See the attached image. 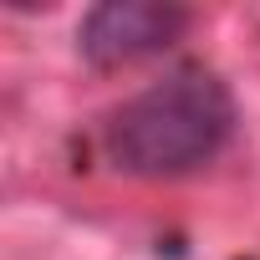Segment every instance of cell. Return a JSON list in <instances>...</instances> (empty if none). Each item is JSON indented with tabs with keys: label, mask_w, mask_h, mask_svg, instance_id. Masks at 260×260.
<instances>
[{
	"label": "cell",
	"mask_w": 260,
	"mask_h": 260,
	"mask_svg": "<svg viewBox=\"0 0 260 260\" xmlns=\"http://www.w3.org/2000/svg\"><path fill=\"white\" fill-rule=\"evenodd\" d=\"M230 127H235V102L224 82L204 67H184L133 92L122 107H112L102 143L122 174L179 179L224 148Z\"/></svg>",
	"instance_id": "obj_1"
},
{
	"label": "cell",
	"mask_w": 260,
	"mask_h": 260,
	"mask_svg": "<svg viewBox=\"0 0 260 260\" xmlns=\"http://www.w3.org/2000/svg\"><path fill=\"white\" fill-rule=\"evenodd\" d=\"M189 31V11L174 0H102L77 26V46L92 67H122L174 46Z\"/></svg>",
	"instance_id": "obj_2"
}]
</instances>
